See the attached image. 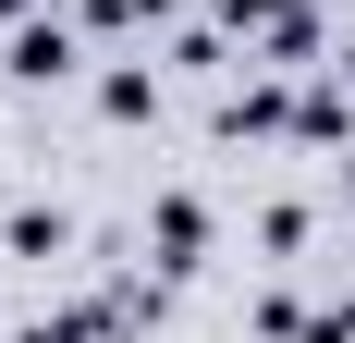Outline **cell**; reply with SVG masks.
I'll list each match as a JSON object with an SVG mask.
<instances>
[{
	"label": "cell",
	"mask_w": 355,
	"mask_h": 343,
	"mask_svg": "<svg viewBox=\"0 0 355 343\" xmlns=\"http://www.w3.org/2000/svg\"><path fill=\"white\" fill-rule=\"evenodd\" d=\"M159 270H196V208H184V196L159 208Z\"/></svg>",
	"instance_id": "cell-1"
}]
</instances>
